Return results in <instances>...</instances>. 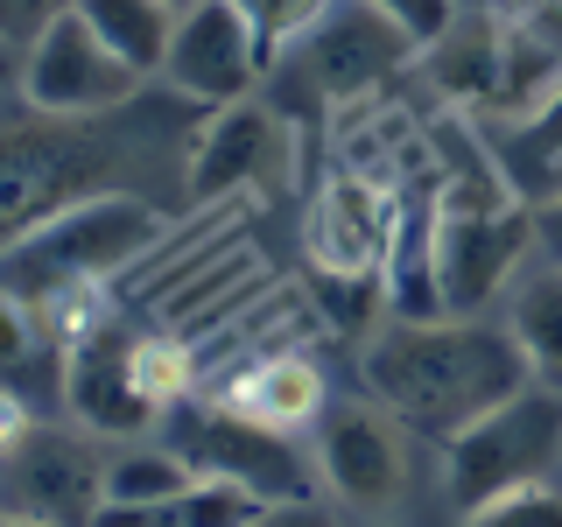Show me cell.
<instances>
[{"label":"cell","instance_id":"6da1fadb","mask_svg":"<svg viewBox=\"0 0 562 527\" xmlns=\"http://www.w3.org/2000/svg\"><path fill=\"white\" fill-rule=\"evenodd\" d=\"M535 380L520 338L485 316H401V324L373 330L366 345V386L401 429L429 436V444H457L471 422L520 394Z\"/></svg>","mask_w":562,"mask_h":527},{"label":"cell","instance_id":"7a4b0ae2","mask_svg":"<svg viewBox=\"0 0 562 527\" xmlns=\"http://www.w3.org/2000/svg\"><path fill=\"white\" fill-rule=\"evenodd\" d=\"M155 239H162V211L127 198V190H99V198L49 211L22 239H8V289L35 303L64 281H113Z\"/></svg>","mask_w":562,"mask_h":527},{"label":"cell","instance_id":"3957f363","mask_svg":"<svg viewBox=\"0 0 562 527\" xmlns=\"http://www.w3.org/2000/svg\"><path fill=\"white\" fill-rule=\"evenodd\" d=\"M443 471H450V506L457 514H479L499 492L535 485L562 464V394L541 380H527L506 408H492L485 422H471L457 444H443Z\"/></svg>","mask_w":562,"mask_h":527},{"label":"cell","instance_id":"277c9868","mask_svg":"<svg viewBox=\"0 0 562 527\" xmlns=\"http://www.w3.org/2000/svg\"><path fill=\"white\" fill-rule=\"evenodd\" d=\"M527 254H535V211H520V204H443L429 225L436 303L479 316L492 295H506L520 281Z\"/></svg>","mask_w":562,"mask_h":527},{"label":"cell","instance_id":"5b68a950","mask_svg":"<svg viewBox=\"0 0 562 527\" xmlns=\"http://www.w3.org/2000/svg\"><path fill=\"white\" fill-rule=\"evenodd\" d=\"M22 92L43 120H92L140 92V70L78 14V0L22 49Z\"/></svg>","mask_w":562,"mask_h":527},{"label":"cell","instance_id":"8992f818","mask_svg":"<svg viewBox=\"0 0 562 527\" xmlns=\"http://www.w3.org/2000/svg\"><path fill=\"white\" fill-rule=\"evenodd\" d=\"M268 43H260V29L246 22V8L233 0H198V8H183V22H176V43H169V85L183 99L198 105H233L254 92V78L268 70Z\"/></svg>","mask_w":562,"mask_h":527},{"label":"cell","instance_id":"52a82bcc","mask_svg":"<svg viewBox=\"0 0 562 527\" xmlns=\"http://www.w3.org/2000/svg\"><path fill=\"white\" fill-rule=\"evenodd\" d=\"M415 49H422V35H408L373 0H330L324 22L303 35V64H310L316 92H330V99H366L401 64H415Z\"/></svg>","mask_w":562,"mask_h":527},{"label":"cell","instance_id":"ba28073f","mask_svg":"<svg viewBox=\"0 0 562 527\" xmlns=\"http://www.w3.org/2000/svg\"><path fill=\"white\" fill-rule=\"evenodd\" d=\"M190 464L211 471V479H233L246 492H260L268 506H295L310 500V485L324 479V471H310V457L295 450V429H268V422L239 415V408H211L198 429H190Z\"/></svg>","mask_w":562,"mask_h":527},{"label":"cell","instance_id":"9c48e42d","mask_svg":"<svg viewBox=\"0 0 562 527\" xmlns=\"http://www.w3.org/2000/svg\"><path fill=\"white\" fill-rule=\"evenodd\" d=\"M394 246H401V218L386 183L366 169H338L324 183V198L310 204V260L330 281H373Z\"/></svg>","mask_w":562,"mask_h":527},{"label":"cell","instance_id":"30bf717a","mask_svg":"<svg viewBox=\"0 0 562 527\" xmlns=\"http://www.w3.org/2000/svg\"><path fill=\"white\" fill-rule=\"evenodd\" d=\"M316 471H324V485L345 506H366V514L394 506L401 485H408L401 422L386 408H351V401L345 408H324L316 415Z\"/></svg>","mask_w":562,"mask_h":527},{"label":"cell","instance_id":"8fae6325","mask_svg":"<svg viewBox=\"0 0 562 527\" xmlns=\"http://www.w3.org/2000/svg\"><path fill=\"white\" fill-rule=\"evenodd\" d=\"M70 415L85 422V429L99 436H140L155 415H162V401L140 386L134 373V338H120V330H92V338L70 345Z\"/></svg>","mask_w":562,"mask_h":527},{"label":"cell","instance_id":"7c38bea8","mask_svg":"<svg viewBox=\"0 0 562 527\" xmlns=\"http://www.w3.org/2000/svg\"><path fill=\"white\" fill-rule=\"evenodd\" d=\"M254 176H289V127L254 99L211 105V127L190 148V198H218Z\"/></svg>","mask_w":562,"mask_h":527},{"label":"cell","instance_id":"4fadbf2b","mask_svg":"<svg viewBox=\"0 0 562 527\" xmlns=\"http://www.w3.org/2000/svg\"><path fill=\"white\" fill-rule=\"evenodd\" d=\"M499 14L506 8H457L450 29L415 49L429 92L450 113H492V99H499Z\"/></svg>","mask_w":562,"mask_h":527},{"label":"cell","instance_id":"5bb4252c","mask_svg":"<svg viewBox=\"0 0 562 527\" xmlns=\"http://www.w3.org/2000/svg\"><path fill=\"white\" fill-rule=\"evenodd\" d=\"M562 85V0H514L499 14V99L492 113L514 127Z\"/></svg>","mask_w":562,"mask_h":527},{"label":"cell","instance_id":"9a60e30c","mask_svg":"<svg viewBox=\"0 0 562 527\" xmlns=\"http://www.w3.org/2000/svg\"><path fill=\"white\" fill-rule=\"evenodd\" d=\"M14 457V520H78L105 500V471L70 436H22Z\"/></svg>","mask_w":562,"mask_h":527},{"label":"cell","instance_id":"2e32d148","mask_svg":"<svg viewBox=\"0 0 562 527\" xmlns=\"http://www.w3.org/2000/svg\"><path fill=\"white\" fill-rule=\"evenodd\" d=\"M225 408L268 422V429H310L330 401H324V380H316L310 359H260L225 386Z\"/></svg>","mask_w":562,"mask_h":527},{"label":"cell","instance_id":"e0dca14e","mask_svg":"<svg viewBox=\"0 0 562 527\" xmlns=\"http://www.w3.org/2000/svg\"><path fill=\"white\" fill-rule=\"evenodd\" d=\"M506 330L520 338L535 380L562 394V268L555 260H541V268H527L514 281V295H506Z\"/></svg>","mask_w":562,"mask_h":527},{"label":"cell","instance_id":"ac0fdd59","mask_svg":"<svg viewBox=\"0 0 562 527\" xmlns=\"http://www.w3.org/2000/svg\"><path fill=\"white\" fill-rule=\"evenodd\" d=\"M78 14L140 70V78H155V70L169 64L176 22H183V8H169V0H78Z\"/></svg>","mask_w":562,"mask_h":527},{"label":"cell","instance_id":"d6986e66","mask_svg":"<svg viewBox=\"0 0 562 527\" xmlns=\"http://www.w3.org/2000/svg\"><path fill=\"white\" fill-rule=\"evenodd\" d=\"M499 162L514 183H527L535 198H549V190H562V85L549 99L535 105L527 120H514V141L499 148Z\"/></svg>","mask_w":562,"mask_h":527},{"label":"cell","instance_id":"ffe728a7","mask_svg":"<svg viewBox=\"0 0 562 527\" xmlns=\"http://www.w3.org/2000/svg\"><path fill=\"white\" fill-rule=\"evenodd\" d=\"M198 479V464L190 457H162V450H140V457H120L113 471H105V500H113V514L127 520H148L155 506H169L176 492Z\"/></svg>","mask_w":562,"mask_h":527},{"label":"cell","instance_id":"44dd1931","mask_svg":"<svg viewBox=\"0 0 562 527\" xmlns=\"http://www.w3.org/2000/svg\"><path fill=\"white\" fill-rule=\"evenodd\" d=\"M233 8H246V22L260 29V43H268V57H281L289 43H303V35L324 22L330 0H233Z\"/></svg>","mask_w":562,"mask_h":527},{"label":"cell","instance_id":"7402d4cb","mask_svg":"<svg viewBox=\"0 0 562 527\" xmlns=\"http://www.w3.org/2000/svg\"><path fill=\"white\" fill-rule=\"evenodd\" d=\"M134 373H140V386H148L155 401H169L190 386V359H183V345H169V338H155V330H140L134 338Z\"/></svg>","mask_w":562,"mask_h":527},{"label":"cell","instance_id":"603a6c76","mask_svg":"<svg viewBox=\"0 0 562 527\" xmlns=\"http://www.w3.org/2000/svg\"><path fill=\"white\" fill-rule=\"evenodd\" d=\"M471 520H555L562 527V492L549 479H535V485H514V492H499L492 506H479Z\"/></svg>","mask_w":562,"mask_h":527},{"label":"cell","instance_id":"cb8c5ba5","mask_svg":"<svg viewBox=\"0 0 562 527\" xmlns=\"http://www.w3.org/2000/svg\"><path fill=\"white\" fill-rule=\"evenodd\" d=\"M64 8H70V0H0V29H8V43H14V49H29Z\"/></svg>","mask_w":562,"mask_h":527},{"label":"cell","instance_id":"d4e9b609","mask_svg":"<svg viewBox=\"0 0 562 527\" xmlns=\"http://www.w3.org/2000/svg\"><path fill=\"white\" fill-rule=\"evenodd\" d=\"M373 8H386L408 35H422V43H429V35H443V29H450L457 0H373Z\"/></svg>","mask_w":562,"mask_h":527},{"label":"cell","instance_id":"484cf974","mask_svg":"<svg viewBox=\"0 0 562 527\" xmlns=\"http://www.w3.org/2000/svg\"><path fill=\"white\" fill-rule=\"evenodd\" d=\"M535 254L562 268V190H549V198H535Z\"/></svg>","mask_w":562,"mask_h":527},{"label":"cell","instance_id":"4316f807","mask_svg":"<svg viewBox=\"0 0 562 527\" xmlns=\"http://www.w3.org/2000/svg\"><path fill=\"white\" fill-rule=\"evenodd\" d=\"M457 8H514V0H457Z\"/></svg>","mask_w":562,"mask_h":527},{"label":"cell","instance_id":"83f0119b","mask_svg":"<svg viewBox=\"0 0 562 527\" xmlns=\"http://www.w3.org/2000/svg\"><path fill=\"white\" fill-rule=\"evenodd\" d=\"M169 8H198V0H169Z\"/></svg>","mask_w":562,"mask_h":527}]
</instances>
